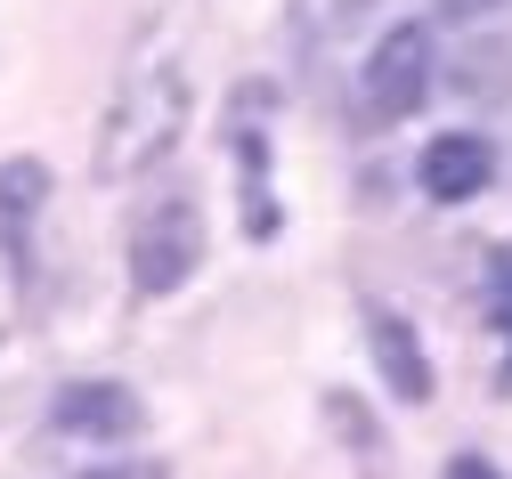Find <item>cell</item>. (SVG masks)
Here are the masks:
<instances>
[{
  "label": "cell",
  "instance_id": "cell-5",
  "mask_svg": "<svg viewBox=\"0 0 512 479\" xmlns=\"http://www.w3.org/2000/svg\"><path fill=\"white\" fill-rule=\"evenodd\" d=\"M49 423L66 431V439H90V447H114V439H139L147 431V398L131 382H66L49 406Z\"/></svg>",
  "mask_w": 512,
  "mask_h": 479
},
{
  "label": "cell",
  "instance_id": "cell-7",
  "mask_svg": "<svg viewBox=\"0 0 512 479\" xmlns=\"http://www.w3.org/2000/svg\"><path fill=\"white\" fill-rule=\"evenodd\" d=\"M41 212H49V163L41 155H0V252L17 260V277H25V260H33Z\"/></svg>",
  "mask_w": 512,
  "mask_h": 479
},
{
  "label": "cell",
  "instance_id": "cell-13",
  "mask_svg": "<svg viewBox=\"0 0 512 479\" xmlns=\"http://www.w3.org/2000/svg\"><path fill=\"white\" fill-rule=\"evenodd\" d=\"M496 317H504V325H512V244H504V252H496Z\"/></svg>",
  "mask_w": 512,
  "mask_h": 479
},
{
  "label": "cell",
  "instance_id": "cell-6",
  "mask_svg": "<svg viewBox=\"0 0 512 479\" xmlns=\"http://www.w3.org/2000/svg\"><path fill=\"white\" fill-rule=\"evenodd\" d=\"M415 179H423L431 203H472L496 179V139H480V130H439L415 155Z\"/></svg>",
  "mask_w": 512,
  "mask_h": 479
},
{
  "label": "cell",
  "instance_id": "cell-4",
  "mask_svg": "<svg viewBox=\"0 0 512 479\" xmlns=\"http://www.w3.org/2000/svg\"><path fill=\"white\" fill-rule=\"evenodd\" d=\"M358 317H366V350H374L382 390H391L399 406H431V398H439V374H431V350H423L415 317L391 309V301H366Z\"/></svg>",
  "mask_w": 512,
  "mask_h": 479
},
{
  "label": "cell",
  "instance_id": "cell-3",
  "mask_svg": "<svg viewBox=\"0 0 512 479\" xmlns=\"http://www.w3.org/2000/svg\"><path fill=\"white\" fill-rule=\"evenodd\" d=\"M431 74H439V41L423 17H399L358 65V122L366 130H399L415 122V106L431 98Z\"/></svg>",
  "mask_w": 512,
  "mask_h": 479
},
{
  "label": "cell",
  "instance_id": "cell-8",
  "mask_svg": "<svg viewBox=\"0 0 512 479\" xmlns=\"http://www.w3.org/2000/svg\"><path fill=\"white\" fill-rule=\"evenodd\" d=\"M236 171H244V236L269 244L277 236V203H269V139H261V122L236 130Z\"/></svg>",
  "mask_w": 512,
  "mask_h": 479
},
{
  "label": "cell",
  "instance_id": "cell-11",
  "mask_svg": "<svg viewBox=\"0 0 512 479\" xmlns=\"http://www.w3.org/2000/svg\"><path fill=\"white\" fill-rule=\"evenodd\" d=\"M488 9H512V0H439V17H456V25H472V17H488Z\"/></svg>",
  "mask_w": 512,
  "mask_h": 479
},
{
  "label": "cell",
  "instance_id": "cell-14",
  "mask_svg": "<svg viewBox=\"0 0 512 479\" xmlns=\"http://www.w3.org/2000/svg\"><path fill=\"white\" fill-rule=\"evenodd\" d=\"M82 479H155V463H98V471H82Z\"/></svg>",
  "mask_w": 512,
  "mask_h": 479
},
{
  "label": "cell",
  "instance_id": "cell-12",
  "mask_svg": "<svg viewBox=\"0 0 512 479\" xmlns=\"http://www.w3.org/2000/svg\"><path fill=\"white\" fill-rule=\"evenodd\" d=\"M447 479H504L488 455H447Z\"/></svg>",
  "mask_w": 512,
  "mask_h": 479
},
{
  "label": "cell",
  "instance_id": "cell-9",
  "mask_svg": "<svg viewBox=\"0 0 512 479\" xmlns=\"http://www.w3.org/2000/svg\"><path fill=\"white\" fill-rule=\"evenodd\" d=\"M326 423H334V439H342V447H358V455H366V479H382V431H374V415H366L350 390H326Z\"/></svg>",
  "mask_w": 512,
  "mask_h": 479
},
{
  "label": "cell",
  "instance_id": "cell-10",
  "mask_svg": "<svg viewBox=\"0 0 512 479\" xmlns=\"http://www.w3.org/2000/svg\"><path fill=\"white\" fill-rule=\"evenodd\" d=\"M504 65H512V57H504L496 41H488V49H464V57H456V90H464V98H512V74H504Z\"/></svg>",
  "mask_w": 512,
  "mask_h": 479
},
{
  "label": "cell",
  "instance_id": "cell-2",
  "mask_svg": "<svg viewBox=\"0 0 512 479\" xmlns=\"http://www.w3.org/2000/svg\"><path fill=\"white\" fill-rule=\"evenodd\" d=\"M196 268H204V203L187 187L147 195L139 220H131V293L171 301L179 285H196Z\"/></svg>",
  "mask_w": 512,
  "mask_h": 479
},
{
  "label": "cell",
  "instance_id": "cell-1",
  "mask_svg": "<svg viewBox=\"0 0 512 479\" xmlns=\"http://www.w3.org/2000/svg\"><path fill=\"white\" fill-rule=\"evenodd\" d=\"M179 139H187V74L171 57H147V65H131V74L114 82L106 122H98V147H90V171L98 179H139Z\"/></svg>",
  "mask_w": 512,
  "mask_h": 479
}]
</instances>
